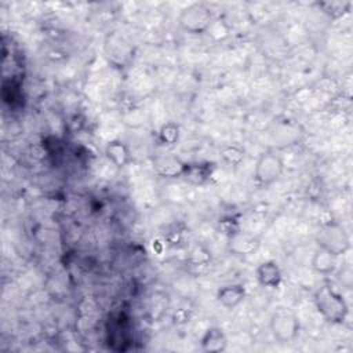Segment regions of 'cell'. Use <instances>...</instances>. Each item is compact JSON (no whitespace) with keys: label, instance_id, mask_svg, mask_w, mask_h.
Wrapping results in <instances>:
<instances>
[{"label":"cell","instance_id":"6da1fadb","mask_svg":"<svg viewBox=\"0 0 353 353\" xmlns=\"http://www.w3.org/2000/svg\"><path fill=\"white\" fill-rule=\"evenodd\" d=\"M313 302L320 316L331 324H342L347 314L349 306L341 292H338L331 283H324L313 294Z\"/></svg>","mask_w":353,"mask_h":353},{"label":"cell","instance_id":"7a4b0ae2","mask_svg":"<svg viewBox=\"0 0 353 353\" xmlns=\"http://www.w3.org/2000/svg\"><path fill=\"white\" fill-rule=\"evenodd\" d=\"M215 22L212 10L204 3H192L182 8L178 15V25L190 34H204L211 30Z\"/></svg>","mask_w":353,"mask_h":353},{"label":"cell","instance_id":"3957f363","mask_svg":"<svg viewBox=\"0 0 353 353\" xmlns=\"http://www.w3.org/2000/svg\"><path fill=\"white\" fill-rule=\"evenodd\" d=\"M316 244L339 258L350 250V237L339 222L330 221L323 223L316 232Z\"/></svg>","mask_w":353,"mask_h":353},{"label":"cell","instance_id":"277c9868","mask_svg":"<svg viewBox=\"0 0 353 353\" xmlns=\"http://www.w3.org/2000/svg\"><path fill=\"white\" fill-rule=\"evenodd\" d=\"M283 172L284 161L281 156L272 149H266L256 157L252 178L258 188L266 189L272 186L274 182H277Z\"/></svg>","mask_w":353,"mask_h":353},{"label":"cell","instance_id":"5b68a950","mask_svg":"<svg viewBox=\"0 0 353 353\" xmlns=\"http://www.w3.org/2000/svg\"><path fill=\"white\" fill-rule=\"evenodd\" d=\"M269 328L272 336L279 343H291L299 335L301 323L292 310L287 307H279L270 316Z\"/></svg>","mask_w":353,"mask_h":353},{"label":"cell","instance_id":"8992f818","mask_svg":"<svg viewBox=\"0 0 353 353\" xmlns=\"http://www.w3.org/2000/svg\"><path fill=\"white\" fill-rule=\"evenodd\" d=\"M188 165L185 161H182L178 156L174 154H163L154 159L153 167L156 174H159L163 178H179L183 176Z\"/></svg>","mask_w":353,"mask_h":353},{"label":"cell","instance_id":"52a82bcc","mask_svg":"<svg viewBox=\"0 0 353 353\" xmlns=\"http://www.w3.org/2000/svg\"><path fill=\"white\" fill-rule=\"evenodd\" d=\"M255 279L261 287L279 288L283 281V272L276 261L268 259L256 266Z\"/></svg>","mask_w":353,"mask_h":353},{"label":"cell","instance_id":"ba28073f","mask_svg":"<svg viewBox=\"0 0 353 353\" xmlns=\"http://www.w3.org/2000/svg\"><path fill=\"white\" fill-rule=\"evenodd\" d=\"M103 153L109 163H112L117 170L125 168L132 161L131 150L128 145L121 139H112L106 142Z\"/></svg>","mask_w":353,"mask_h":353},{"label":"cell","instance_id":"9c48e42d","mask_svg":"<svg viewBox=\"0 0 353 353\" xmlns=\"http://www.w3.org/2000/svg\"><path fill=\"white\" fill-rule=\"evenodd\" d=\"M229 250L234 255L240 256H248L254 254L259 248V239L254 234H250L247 232L236 230L233 234L229 236Z\"/></svg>","mask_w":353,"mask_h":353},{"label":"cell","instance_id":"30bf717a","mask_svg":"<svg viewBox=\"0 0 353 353\" xmlns=\"http://www.w3.org/2000/svg\"><path fill=\"white\" fill-rule=\"evenodd\" d=\"M216 302L225 307V309H236L240 303L244 302V299L247 298V290L243 284L240 283H234V284H228L221 287L216 291Z\"/></svg>","mask_w":353,"mask_h":353},{"label":"cell","instance_id":"8fae6325","mask_svg":"<svg viewBox=\"0 0 353 353\" xmlns=\"http://www.w3.org/2000/svg\"><path fill=\"white\" fill-rule=\"evenodd\" d=\"M200 349L207 353H221L228 347V336L221 327H210L200 338Z\"/></svg>","mask_w":353,"mask_h":353},{"label":"cell","instance_id":"7c38bea8","mask_svg":"<svg viewBox=\"0 0 353 353\" xmlns=\"http://www.w3.org/2000/svg\"><path fill=\"white\" fill-rule=\"evenodd\" d=\"M336 263H338V256L332 255L331 252L317 247L313 252L312 261H310V266L312 269L323 276H330L332 273H335L336 270Z\"/></svg>","mask_w":353,"mask_h":353},{"label":"cell","instance_id":"4fadbf2b","mask_svg":"<svg viewBox=\"0 0 353 353\" xmlns=\"http://www.w3.org/2000/svg\"><path fill=\"white\" fill-rule=\"evenodd\" d=\"M319 8L332 19H338L345 17L352 10V1L349 0H331V1H320L317 3Z\"/></svg>","mask_w":353,"mask_h":353},{"label":"cell","instance_id":"5bb4252c","mask_svg":"<svg viewBox=\"0 0 353 353\" xmlns=\"http://www.w3.org/2000/svg\"><path fill=\"white\" fill-rule=\"evenodd\" d=\"M219 156L225 164H228L229 167L237 168L245 160V150L239 145L229 143V145H223L219 149Z\"/></svg>","mask_w":353,"mask_h":353},{"label":"cell","instance_id":"9a60e30c","mask_svg":"<svg viewBox=\"0 0 353 353\" xmlns=\"http://www.w3.org/2000/svg\"><path fill=\"white\" fill-rule=\"evenodd\" d=\"M179 135H181L179 125L176 123H174V121L164 123L160 127V130H159V141L164 146H174V145H176V142L179 141Z\"/></svg>","mask_w":353,"mask_h":353},{"label":"cell","instance_id":"2e32d148","mask_svg":"<svg viewBox=\"0 0 353 353\" xmlns=\"http://www.w3.org/2000/svg\"><path fill=\"white\" fill-rule=\"evenodd\" d=\"M352 268L350 266H345L339 270L338 273V279L341 281V284L346 288H352V281H353V276H352Z\"/></svg>","mask_w":353,"mask_h":353}]
</instances>
